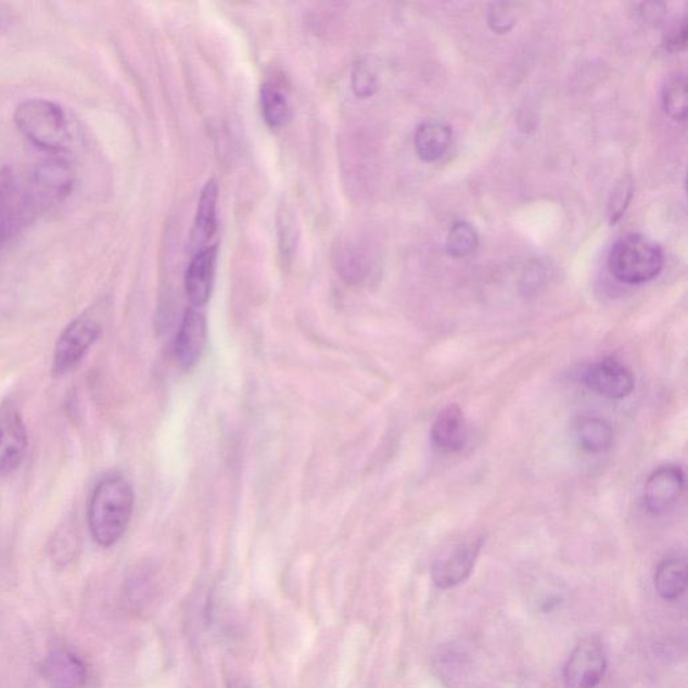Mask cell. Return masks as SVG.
Instances as JSON below:
<instances>
[{
  "instance_id": "cell-24",
  "label": "cell",
  "mask_w": 688,
  "mask_h": 688,
  "mask_svg": "<svg viewBox=\"0 0 688 688\" xmlns=\"http://www.w3.org/2000/svg\"><path fill=\"white\" fill-rule=\"evenodd\" d=\"M476 230L464 221L455 222L449 230L447 251L454 257L470 256L477 246Z\"/></svg>"
},
{
  "instance_id": "cell-16",
  "label": "cell",
  "mask_w": 688,
  "mask_h": 688,
  "mask_svg": "<svg viewBox=\"0 0 688 688\" xmlns=\"http://www.w3.org/2000/svg\"><path fill=\"white\" fill-rule=\"evenodd\" d=\"M453 144V129L447 124L431 120L422 123L415 135V149L420 160L436 162L447 154Z\"/></svg>"
},
{
  "instance_id": "cell-26",
  "label": "cell",
  "mask_w": 688,
  "mask_h": 688,
  "mask_svg": "<svg viewBox=\"0 0 688 688\" xmlns=\"http://www.w3.org/2000/svg\"><path fill=\"white\" fill-rule=\"evenodd\" d=\"M510 3H495L488 11V25L496 33L505 34L512 29L517 18Z\"/></svg>"
},
{
  "instance_id": "cell-20",
  "label": "cell",
  "mask_w": 688,
  "mask_h": 688,
  "mask_svg": "<svg viewBox=\"0 0 688 688\" xmlns=\"http://www.w3.org/2000/svg\"><path fill=\"white\" fill-rule=\"evenodd\" d=\"M336 268L348 283H362L370 273V256L364 247L346 244L337 251Z\"/></svg>"
},
{
  "instance_id": "cell-21",
  "label": "cell",
  "mask_w": 688,
  "mask_h": 688,
  "mask_svg": "<svg viewBox=\"0 0 688 688\" xmlns=\"http://www.w3.org/2000/svg\"><path fill=\"white\" fill-rule=\"evenodd\" d=\"M262 106L265 122L272 128H281L291 122L292 105L283 90L273 84H264L262 88Z\"/></svg>"
},
{
  "instance_id": "cell-14",
  "label": "cell",
  "mask_w": 688,
  "mask_h": 688,
  "mask_svg": "<svg viewBox=\"0 0 688 688\" xmlns=\"http://www.w3.org/2000/svg\"><path fill=\"white\" fill-rule=\"evenodd\" d=\"M431 438L434 448L442 454H459L468 443V426L464 413L458 405H448L439 411L433 422Z\"/></svg>"
},
{
  "instance_id": "cell-17",
  "label": "cell",
  "mask_w": 688,
  "mask_h": 688,
  "mask_svg": "<svg viewBox=\"0 0 688 688\" xmlns=\"http://www.w3.org/2000/svg\"><path fill=\"white\" fill-rule=\"evenodd\" d=\"M653 583L662 599L668 601L679 599L687 588L686 558L673 557L660 563Z\"/></svg>"
},
{
  "instance_id": "cell-29",
  "label": "cell",
  "mask_w": 688,
  "mask_h": 688,
  "mask_svg": "<svg viewBox=\"0 0 688 688\" xmlns=\"http://www.w3.org/2000/svg\"><path fill=\"white\" fill-rule=\"evenodd\" d=\"M233 688H246V687L242 684H239V685H234Z\"/></svg>"
},
{
  "instance_id": "cell-6",
  "label": "cell",
  "mask_w": 688,
  "mask_h": 688,
  "mask_svg": "<svg viewBox=\"0 0 688 688\" xmlns=\"http://www.w3.org/2000/svg\"><path fill=\"white\" fill-rule=\"evenodd\" d=\"M608 667L607 648L597 635H589L575 646L563 670L568 688H596Z\"/></svg>"
},
{
  "instance_id": "cell-18",
  "label": "cell",
  "mask_w": 688,
  "mask_h": 688,
  "mask_svg": "<svg viewBox=\"0 0 688 688\" xmlns=\"http://www.w3.org/2000/svg\"><path fill=\"white\" fill-rule=\"evenodd\" d=\"M218 193L216 180H208L202 190L199 208H196L193 230L195 244H205L216 233Z\"/></svg>"
},
{
  "instance_id": "cell-15",
  "label": "cell",
  "mask_w": 688,
  "mask_h": 688,
  "mask_svg": "<svg viewBox=\"0 0 688 688\" xmlns=\"http://www.w3.org/2000/svg\"><path fill=\"white\" fill-rule=\"evenodd\" d=\"M217 246L203 247L186 272V293L194 308L206 306L211 298L214 273H216Z\"/></svg>"
},
{
  "instance_id": "cell-5",
  "label": "cell",
  "mask_w": 688,
  "mask_h": 688,
  "mask_svg": "<svg viewBox=\"0 0 688 688\" xmlns=\"http://www.w3.org/2000/svg\"><path fill=\"white\" fill-rule=\"evenodd\" d=\"M103 324L92 311L84 313L62 331L53 355L52 374L55 378L69 374L86 358L90 347L98 342Z\"/></svg>"
},
{
  "instance_id": "cell-12",
  "label": "cell",
  "mask_w": 688,
  "mask_h": 688,
  "mask_svg": "<svg viewBox=\"0 0 688 688\" xmlns=\"http://www.w3.org/2000/svg\"><path fill=\"white\" fill-rule=\"evenodd\" d=\"M42 675L52 688H84L88 681V667L77 653L67 648H55L43 659Z\"/></svg>"
},
{
  "instance_id": "cell-10",
  "label": "cell",
  "mask_w": 688,
  "mask_h": 688,
  "mask_svg": "<svg viewBox=\"0 0 688 688\" xmlns=\"http://www.w3.org/2000/svg\"><path fill=\"white\" fill-rule=\"evenodd\" d=\"M581 381L591 392L611 399L627 398L635 388L634 374L614 358L589 365L581 373Z\"/></svg>"
},
{
  "instance_id": "cell-2",
  "label": "cell",
  "mask_w": 688,
  "mask_h": 688,
  "mask_svg": "<svg viewBox=\"0 0 688 688\" xmlns=\"http://www.w3.org/2000/svg\"><path fill=\"white\" fill-rule=\"evenodd\" d=\"M16 128L27 142L52 156L71 150L73 131L69 117L58 103L47 99H27L16 106Z\"/></svg>"
},
{
  "instance_id": "cell-9",
  "label": "cell",
  "mask_w": 688,
  "mask_h": 688,
  "mask_svg": "<svg viewBox=\"0 0 688 688\" xmlns=\"http://www.w3.org/2000/svg\"><path fill=\"white\" fill-rule=\"evenodd\" d=\"M482 546V538H470L444 551L432 568L434 585L447 590L464 583L475 568Z\"/></svg>"
},
{
  "instance_id": "cell-13",
  "label": "cell",
  "mask_w": 688,
  "mask_h": 688,
  "mask_svg": "<svg viewBox=\"0 0 688 688\" xmlns=\"http://www.w3.org/2000/svg\"><path fill=\"white\" fill-rule=\"evenodd\" d=\"M206 319L199 308L186 311L174 343V358L182 369H191L199 362L206 343Z\"/></svg>"
},
{
  "instance_id": "cell-22",
  "label": "cell",
  "mask_w": 688,
  "mask_h": 688,
  "mask_svg": "<svg viewBox=\"0 0 688 688\" xmlns=\"http://www.w3.org/2000/svg\"><path fill=\"white\" fill-rule=\"evenodd\" d=\"M662 105L665 114L676 122L687 117V82L685 75L671 77L662 92Z\"/></svg>"
},
{
  "instance_id": "cell-19",
  "label": "cell",
  "mask_w": 688,
  "mask_h": 688,
  "mask_svg": "<svg viewBox=\"0 0 688 688\" xmlns=\"http://www.w3.org/2000/svg\"><path fill=\"white\" fill-rule=\"evenodd\" d=\"M613 430L608 421L600 417H585L577 426V442L581 449L588 454L606 453L613 444Z\"/></svg>"
},
{
  "instance_id": "cell-28",
  "label": "cell",
  "mask_w": 688,
  "mask_h": 688,
  "mask_svg": "<svg viewBox=\"0 0 688 688\" xmlns=\"http://www.w3.org/2000/svg\"><path fill=\"white\" fill-rule=\"evenodd\" d=\"M290 221H291L290 218H285V221H284L285 233H284V235H290L291 234L290 227H288V225H290ZM293 244H295V239H292V237H285V242H284L283 246H281V250L284 251L285 256L288 255V253H290V250H292Z\"/></svg>"
},
{
  "instance_id": "cell-4",
  "label": "cell",
  "mask_w": 688,
  "mask_h": 688,
  "mask_svg": "<svg viewBox=\"0 0 688 688\" xmlns=\"http://www.w3.org/2000/svg\"><path fill=\"white\" fill-rule=\"evenodd\" d=\"M663 252L655 241L629 233L614 242L608 256V268L620 283L639 285L648 283L663 269Z\"/></svg>"
},
{
  "instance_id": "cell-25",
  "label": "cell",
  "mask_w": 688,
  "mask_h": 688,
  "mask_svg": "<svg viewBox=\"0 0 688 688\" xmlns=\"http://www.w3.org/2000/svg\"><path fill=\"white\" fill-rule=\"evenodd\" d=\"M632 194H634V186H632L630 180H622L617 188L614 189L611 202H609V222L616 224L624 216L632 200Z\"/></svg>"
},
{
  "instance_id": "cell-8",
  "label": "cell",
  "mask_w": 688,
  "mask_h": 688,
  "mask_svg": "<svg viewBox=\"0 0 688 688\" xmlns=\"http://www.w3.org/2000/svg\"><path fill=\"white\" fill-rule=\"evenodd\" d=\"M29 448V436L21 411L13 403L0 405V477L21 467Z\"/></svg>"
},
{
  "instance_id": "cell-27",
  "label": "cell",
  "mask_w": 688,
  "mask_h": 688,
  "mask_svg": "<svg viewBox=\"0 0 688 688\" xmlns=\"http://www.w3.org/2000/svg\"><path fill=\"white\" fill-rule=\"evenodd\" d=\"M687 42V27L686 21L681 20L678 25H675L673 29L670 30L667 44L673 49H684L686 48Z\"/></svg>"
},
{
  "instance_id": "cell-23",
  "label": "cell",
  "mask_w": 688,
  "mask_h": 688,
  "mask_svg": "<svg viewBox=\"0 0 688 688\" xmlns=\"http://www.w3.org/2000/svg\"><path fill=\"white\" fill-rule=\"evenodd\" d=\"M352 87L359 99H368L380 88V76L371 59H362L353 67Z\"/></svg>"
},
{
  "instance_id": "cell-1",
  "label": "cell",
  "mask_w": 688,
  "mask_h": 688,
  "mask_svg": "<svg viewBox=\"0 0 688 688\" xmlns=\"http://www.w3.org/2000/svg\"><path fill=\"white\" fill-rule=\"evenodd\" d=\"M135 495L131 484L122 476L103 479L90 496L89 532L94 543L111 547L122 539L131 521Z\"/></svg>"
},
{
  "instance_id": "cell-11",
  "label": "cell",
  "mask_w": 688,
  "mask_h": 688,
  "mask_svg": "<svg viewBox=\"0 0 688 688\" xmlns=\"http://www.w3.org/2000/svg\"><path fill=\"white\" fill-rule=\"evenodd\" d=\"M685 490V473L678 466H664L651 473L645 487V504L652 514H663Z\"/></svg>"
},
{
  "instance_id": "cell-3",
  "label": "cell",
  "mask_w": 688,
  "mask_h": 688,
  "mask_svg": "<svg viewBox=\"0 0 688 688\" xmlns=\"http://www.w3.org/2000/svg\"><path fill=\"white\" fill-rule=\"evenodd\" d=\"M27 213L33 221L52 212L71 195L75 184L69 163L64 157L52 156L38 163L21 179Z\"/></svg>"
},
{
  "instance_id": "cell-7",
  "label": "cell",
  "mask_w": 688,
  "mask_h": 688,
  "mask_svg": "<svg viewBox=\"0 0 688 688\" xmlns=\"http://www.w3.org/2000/svg\"><path fill=\"white\" fill-rule=\"evenodd\" d=\"M30 224L21 178L13 168H0V252Z\"/></svg>"
}]
</instances>
